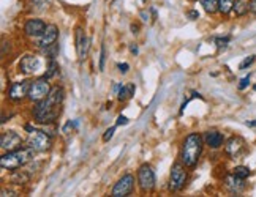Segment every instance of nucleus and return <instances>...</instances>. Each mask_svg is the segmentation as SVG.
I'll return each instance as SVG.
<instances>
[{
	"instance_id": "f257e3e1",
	"label": "nucleus",
	"mask_w": 256,
	"mask_h": 197,
	"mask_svg": "<svg viewBox=\"0 0 256 197\" xmlns=\"http://www.w3.org/2000/svg\"><path fill=\"white\" fill-rule=\"evenodd\" d=\"M204 145H206L204 139L200 133H190L184 139L182 147H180V161L188 167V169H194V167L198 166Z\"/></svg>"
},
{
	"instance_id": "f03ea898",
	"label": "nucleus",
	"mask_w": 256,
	"mask_h": 197,
	"mask_svg": "<svg viewBox=\"0 0 256 197\" xmlns=\"http://www.w3.org/2000/svg\"><path fill=\"white\" fill-rule=\"evenodd\" d=\"M35 150L30 149V147H19L16 150H12V152H5L0 158V166H2V169L5 171H16V169H21L26 164H28L35 156Z\"/></svg>"
},
{
	"instance_id": "7ed1b4c3",
	"label": "nucleus",
	"mask_w": 256,
	"mask_h": 197,
	"mask_svg": "<svg viewBox=\"0 0 256 197\" xmlns=\"http://www.w3.org/2000/svg\"><path fill=\"white\" fill-rule=\"evenodd\" d=\"M60 112H62V106H57V104L49 101L48 98H44V100L35 103L32 115H34V120L36 123L48 126V125L56 123Z\"/></svg>"
},
{
	"instance_id": "20e7f679",
	"label": "nucleus",
	"mask_w": 256,
	"mask_h": 197,
	"mask_svg": "<svg viewBox=\"0 0 256 197\" xmlns=\"http://www.w3.org/2000/svg\"><path fill=\"white\" fill-rule=\"evenodd\" d=\"M26 130L28 131L27 139H26L27 147L34 149L36 153H43V152L51 150V147H52L51 134H48L46 131H42V130H35V128H30L28 125L26 126Z\"/></svg>"
},
{
	"instance_id": "39448f33",
	"label": "nucleus",
	"mask_w": 256,
	"mask_h": 197,
	"mask_svg": "<svg viewBox=\"0 0 256 197\" xmlns=\"http://www.w3.org/2000/svg\"><path fill=\"white\" fill-rule=\"evenodd\" d=\"M188 167H186L182 161H176L171 167L170 174V182H168V190L171 193H179L185 188L186 182H188Z\"/></svg>"
},
{
	"instance_id": "423d86ee",
	"label": "nucleus",
	"mask_w": 256,
	"mask_h": 197,
	"mask_svg": "<svg viewBox=\"0 0 256 197\" xmlns=\"http://www.w3.org/2000/svg\"><path fill=\"white\" fill-rule=\"evenodd\" d=\"M136 183L140 186V191L142 194L152 193L155 190V185H156L155 172L149 164L140 166V169L136 172Z\"/></svg>"
},
{
	"instance_id": "0eeeda50",
	"label": "nucleus",
	"mask_w": 256,
	"mask_h": 197,
	"mask_svg": "<svg viewBox=\"0 0 256 197\" xmlns=\"http://www.w3.org/2000/svg\"><path fill=\"white\" fill-rule=\"evenodd\" d=\"M51 84H49V79L46 77H40V79H35V81H32L30 84V90H28V100H30L32 103H38L44 100V98H48L49 92H51Z\"/></svg>"
},
{
	"instance_id": "6e6552de",
	"label": "nucleus",
	"mask_w": 256,
	"mask_h": 197,
	"mask_svg": "<svg viewBox=\"0 0 256 197\" xmlns=\"http://www.w3.org/2000/svg\"><path fill=\"white\" fill-rule=\"evenodd\" d=\"M134 183H136L134 175H132V174L122 175V179H119V180H117V183L114 185L111 196L112 197H126V196H130L134 191Z\"/></svg>"
},
{
	"instance_id": "1a4fd4ad",
	"label": "nucleus",
	"mask_w": 256,
	"mask_h": 197,
	"mask_svg": "<svg viewBox=\"0 0 256 197\" xmlns=\"http://www.w3.org/2000/svg\"><path fill=\"white\" fill-rule=\"evenodd\" d=\"M245 150H247V144H245L244 137L240 136H231L228 141L224 142V152L228 156H231L232 160L240 158Z\"/></svg>"
},
{
	"instance_id": "9d476101",
	"label": "nucleus",
	"mask_w": 256,
	"mask_h": 197,
	"mask_svg": "<svg viewBox=\"0 0 256 197\" xmlns=\"http://www.w3.org/2000/svg\"><path fill=\"white\" fill-rule=\"evenodd\" d=\"M30 84H32V81L13 82L8 88V100L13 103H19V101L26 100L28 96V90H30Z\"/></svg>"
},
{
	"instance_id": "9b49d317",
	"label": "nucleus",
	"mask_w": 256,
	"mask_h": 197,
	"mask_svg": "<svg viewBox=\"0 0 256 197\" xmlns=\"http://www.w3.org/2000/svg\"><path fill=\"white\" fill-rule=\"evenodd\" d=\"M22 137L19 136L16 131H5L0 136V147H2L4 152H12V150H16L19 147L22 145Z\"/></svg>"
},
{
	"instance_id": "f8f14e48",
	"label": "nucleus",
	"mask_w": 256,
	"mask_h": 197,
	"mask_svg": "<svg viewBox=\"0 0 256 197\" xmlns=\"http://www.w3.org/2000/svg\"><path fill=\"white\" fill-rule=\"evenodd\" d=\"M58 39V27L54 24H48V27L44 28V32L38 36V47L40 49H46L49 46H52L54 43H57Z\"/></svg>"
},
{
	"instance_id": "ddd939ff",
	"label": "nucleus",
	"mask_w": 256,
	"mask_h": 197,
	"mask_svg": "<svg viewBox=\"0 0 256 197\" xmlns=\"http://www.w3.org/2000/svg\"><path fill=\"white\" fill-rule=\"evenodd\" d=\"M38 70H42V60L38 58L36 55H24L21 58V62H19V71L30 76V74H35Z\"/></svg>"
},
{
	"instance_id": "4468645a",
	"label": "nucleus",
	"mask_w": 256,
	"mask_h": 197,
	"mask_svg": "<svg viewBox=\"0 0 256 197\" xmlns=\"http://www.w3.org/2000/svg\"><path fill=\"white\" fill-rule=\"evenodd\" d=\"M46 27H48V24L43 21V19L32 17V19H27V22L24 24V33L30 38H38L44 32Z\"/></svg>"
},
{
	"instance_id": "2eb2a0df",
	"label": "nucleus",
	"mask_w": 256,
	"mask_h": 197,
	"mask_svg": "<svg viewBox=\"0 0 256 197\" xmlns=\"http://www.w3.org/2000/svg\"><path fill=\"white\" fill-rule=\"evenodd\" d=\"M202 139H204V144L212 150H218L224 145V136L220 131H216V130L206 131L202 134Z\"/></svg>"
},
{
	"instance_id": "dca6fc26",
	"label": "nucleus",
	"mask_w": 256,
	"mask_h": 197,
	"mask_svg": "<svg viewBox=\"0 0 256 197\" xmlns=\"http://www.w3.org/2000/svg\"><path fill=\"white\" fill-rule=\"evenodd\" d=\"M224 186L231 194H242L245 188H247V183H245L244 179H239V177L231 174L224 177Z\"/></svg>"
},
{
	"instance_id": "f3484780",
	"label": "nucleus",
	"mask_w": 256,
	"mask_h": 197,
	"mask_svg": "<svg viewBox=\"0 0 256 197\" xmlns=\"http://www.w3.org/2000/svg\"><path fill=\"white\" fill-rule=\"evenodd\" d=\"M76 51H78V57L80 60H84L88 52V38L86 36V33L82 32L81 27L76 28Z\"/></svg>"
},
{
	"instance_id": "a211bd4d",
	"label": "nucleus",
	"mask_w": 256,
	"mask_h": 197,
	"mask_svg": "<svg viewBox=\"0 0 256 197\" xmlns=\"http://www.w3.org/2000/svg\"><path fill=\"white\" fill-rule=\"evenodd\" d=\"M48 100L51 103H54V104H57V106H62V103L65 100V90L62 87H58V85L52 87L51 92H49V95H48Z\"/></svg>"
},
{
	"instance_id": "6ab92c4d",
	"label": "nucleus",
	"mask_w": 256,
	"mask_h": 197,
	"mask_svg": "<svg viewBox=\"0 0 256 197\" xmlns=\"http://www.w3.org/2000/svg\"><path fill=\"white\" fill-rule=\"evenodd\" d=\"M134 92H136L134 84L122 85V87L119 88V92L116 93V95H117V100H119V101H126V100H130V98L134 95Z\"/></svg>"
},
{
	"instance_id": "aec40b11",
	"label": "nucleus",
	"mask_w": 256,
	"mask_h": 197,
	"mask_svg": "<svg viewBox=\"0 0 256 197\" xmlns=\"http://www.w3.org/2000/svg\"><path fill=\"white\" fill-rule=\"evenodd\" d=\"M12 183L14 185H26L28 180H30V174L26 172V171H13V175H12Z\"/></svg>"
},
{
	"instance_id": "412c9836",
	"label": "nucleus",
	"mask_w": 256,
	"mask_h": 197,
	"mask_svg": "<svg viewBox=\"0 0 256 197\" xmlns=\"http://www.w3.org/2000/svg\"><path fill=\"white\" fill-rule=\"evenodd\" d=\"M234 14L236 16H245L247 13H250V9H248V0H236V3H234Z\"/></svg>"
},
{
	"instance_id": "4be33fe9",
	"label": "nucleus",
	"mask_w": 256,
	"mask_h": 197,
	"mask_svg": "<svg viewBox=\"0 0 256 197\" xmlns=\"http://www.w3.org/2000/svg\"><path fill=\"white\" fill-rule=\"evenodd\" d=\"M236 0H218V13L223 16H228L232 13Z\"/></svg>"
},
{
	"instance_id": "5701e85b",
	"label": "nucleus",
	"mask_w": 256,
	"mask_h": 197,
	"mask_svg": "<svg viewBox=\"0 0 256 197\" xmlns=\"http://www.w3.org/2000/svg\"><path fill=\"white\" fill-rule=\"evenodd\" d=\"M201 5L208 14H215L218 11V0H201Z\"/></svg>"
},
{
	"instance_id": "b1692460",
	"label": "nucleus",
	"mask_w": 256,
	"mask_h": 197,
	"mask_svg": "<svg viewBox=\"0 0 256 197\" xmlns=\"http://www.w3.org/2000/svg\"><path fill=\"white\" fill-rule=\"evenodd\" d=\"M58 70H60V66H58V63H57L56 60H49V63H48V68H46V71H44L43 77H46V79H51V77L57 76Z\"/></svg>"
},
{
	"instance_id": "393cba45",
	"label": "nucleus",
	"mask_w": 256,
	"mask_h": 197,
	"mask_svg": "<svg viewBox=\"0 0 256 197\" xmlns=\"http://www.w3.org/2000/svg\"><path fill=\"white\" fill-rule=\"evenodd\" d=\"M232 174L236 177H239V179L247 180L248 177L252 175V171H250V167H247V166H236L232 169Z\"/></svg>"
},
{
	"instance_id": "a878e982",
	"label": "nucleus",
	"mask_w": 256,
	"mask_h": 197,
	"mask_svg": "<svg viewBox=\"0 0 256 197\" xmlns=\"http://www.w3.org/2000/svg\"><path fill=\"white\" fill-rule=\"evenodd\" d=\"M42 51L49 58V60H56V57L58 55V43H54L52 46H49L46 49H42Z\"/></svg>"
},
{
	"instance_id": "bb28decb",
	"label": "nucleus",
	"mask_w": 256,
	"mask_h": 197,
	"mask_svg": "<svg viewBox=\"0 0 256 197\" xmlns=\"http://www.w3.org/2000/svg\"><path fill=\"white\" fill-rule=\"evenodd\" d=\"M32 6H35L36 9H44L48 8V5L51 3V0H28Z\"/></svg>"
},
{
	"instance_id": "cd10ccee",
	"label": "nucleus",
	"mask_w": 256,
	"mask_h": 197,
	"mask_svg": "<svg viewBox=\"0 0 256 197\" xmlns=\"http://www.w3.org/2000/svg\"><path fill=\"white\" fill-rule=\"evenodd\" d=\"M230 41H231V38H230V36H223V38L220 36V38H215V44H216V47H218V49L228 47Z\"/></svg>"
},
{
	"instance_id": "c85d7f7f",
	"label": "nucleus",
	"mask_w": 256,
	"mask_h": 197,
	"mask_svg": "<svg viewBox=\"0 0 256 197\" xmlns=\"http://www.w3.org/2000/svg\"><path fill=\"white\" fill-rule=\"evenodd\" d=\"M256 60V55H248L247 58H244V62L239 65V70H247L248 66H252Z\"/></svg>"
},
{
	"instance_id": "c756f323",
	"label": "nucleus",
	"mask_w": 256,
	"mask_h": 197,
	"mask_svg": "<svg viewBox=\"0 0 256 197\" xmlns=\"http://www.w3.org/2000/svg\"><path fill=\"white\" fill-rule=\"evenodd\" d=\"M114 133H116V126L108 128V130L104 131V134H103V142H110V141L112 139Z\"/></svg>"
},
{
	"instance_id": "7c9ffc66",
	"label": "nucleus",
	"mask_w": 256,
	"mask_h": 197,
	"mask_svg": "<svg viewBox=\"0 0 256 197\" xmlns=\"http://www.w3.org/2000/svg\"><path fill=\"white\" fill-rule=\"evenodd\" d=\"M104 62H106V47L104 44L102 46V51H100V65H98V68H100V71L104 70Z\"/></svg>"
},
{
	"instance_id": "2f4dec72",
	"label": "nucleus",
	"mask_w": 256,
	"mask_h": 197,
	"mask_svg": "<svg viewBox=\"0 0 256 197\" xmlns=\"http://www.w3.org/2000/svg\"><path fill=\"white\" fill-rule=\"evenodd\" d=\"M250 79H252L250 74L240 79V82H239V90H245V88H247V87L250 85Z\"/></svg>"
},
{
	"instance_id": "473e14b6",
	"label": "nucleus",
	"mask_w": 256,
	"mask_h": 197,
	"mask_svg": "<svg viewBox=\"0 0 256 197\" xmlns=\"http://www.w3.org/2000/svg\"><path fill=\"white\" fill-rule=\"evenodd\" d=\"M116 125L117 126H125V125H128V118L125 115H119V117H117V120H116Z\"/></svg>"
},
{
	"instance_id": "72a5a7b5",
	"label": "nucleus",
	"mask_w": 256,
	"mask_h": 197,
	"mask_svg": "<svg viewBox=\"0 0 256 197\" xmlns=\"http://www.w3.org/2000/svg\"><path fill=\"white\" fill-rule=\"evenodd\" d=\"M117 70H119V73H122V74H126L128 70H130V65H128V63H119V65H117Z\"/></svg>"
},
{
	"instance_id": "f704fd0d",
	"label": "nucleus",
	"mask_w": 256,
	"mask_h": 197,
	"mask_svg": "<svg viewBox=\"0 0 256 197\" xmlns=\"http://www.w3.org/2000/svg\"><path fill=\"white\" fill-rule=\"evenodd\" d=\"M78 126V122H68L65 126H64V133H68L70 130H73V128H76Z\"/></svg>"
},
{
	"instance_id": "c9c22d12",
	"label": "nucleus",
	"mask_w": 256,
	"mask_h": 197,
	"mask_svg": "<svg viewBox=\"0 0 256 197\" xmlns=\"http://www.w3.org/2000/svg\"><path fill=\"white\" fill-rule=\"evenodd\" d=\"M248 9L252 14L256 16V0H248Z\"/></svg>"
},
{
	"instance_id": "e433bc0d",
	"label": "nucleus",
	"mask_w": 256,
	"mask_h": 197,
	"mask_svg": "<svg viewBox=\"0 0 256 197\" xmlns=\"http://www.w3.org/2000/svg\"><path fill=\"white\" fill-rule=\"evenodd\" d=\"M140 16H141V19H142L144 22H147V21H149V19H150L149 11H147V9H141V11H140Z\"/></svg>"
},
{
	"instance_id": "4c0bfd02",
	"label": "nucleus",
	"mask_w": 256,
	"mask_h": 197,
	"mask_svg": "<svg viewBox=\"0 0 256 197\" xmlns=\"http://www.w3.org/2000/svg\"><path fill=\"white\" fill-rule=\"evenodd\" d=\"M8 196H18V193L12 190H2V197H8Z\"/></svg>"
},
{
	"instance_id": "58836bf2",
	"label": "nucleus",
	"mask_w": 256,
	"mask_h": 197,
	"mask_svg": "<svg viewBox=\"0 0 256 197\" xmlns=\"http://www.w3.org/2000/svg\"><path fill=\"white\" fill-rule=\"evenodd\" d=\"M130 52L133 55H138V52H140V49H138V44H130Z\"/></svg>"
},
{
	"instance_id": "ea45409f",
	"label": "nucleus",
	"mask_w": 256,
	"mask_h": 197,
	"mask_svg": "<svg viewBox=\"0 0 256 197\" xmlns=\"http://www.w3.org/2000/svg\"><path fill=\"white\" fill-rule=\"evenodd\" d=\"M188 16H190V19H198L200 17V13L196 11V9H192V11H188Z\"/></svg>"
},
{
	"instance_id": "a19ab883",
	"label": "nucleus",
	"mask_w": 256,
	"mask_h": 197,
	"mask_svg": "<svg viewBox=\"0 0 256 197\" xmlns=\"http://www.w3.org/2000/svg\"><path fill=\"white\" fill-rule=\"evenodd\" d=\"M130 28H132V32H133V33H138V30H140V25H138V24H132Z\"/></svg>"
},
{
	"instance_id": "79ce46f5",
	"label": "nucleus",
	"mask_w": 256,
	"mask_h": 197,
	"mask_svg": "<svg viewBox=\"0 0 256 197\" xmlns=\"http://www.w3.org/2000/svg\"><path fill=\"white\" fill-rule=\"evenodd\" d=\"M247 126H256V122H247Z\"/></svg>"
},
{
	"instance_id": "37998d69",
	"label": "nucleus",
	"mask_w": 256,
	"mask_h": 197,
	"mask_svg": "<svg viewBox=\"0 0 256 197\" xmlns=\"http://www.w3.org/2000/svg\"><path fill=\"white\" fill-rule=\"evenodd\" d=\"M142 2H146V0H142Z\"/></svg>"
}]
</instances>
